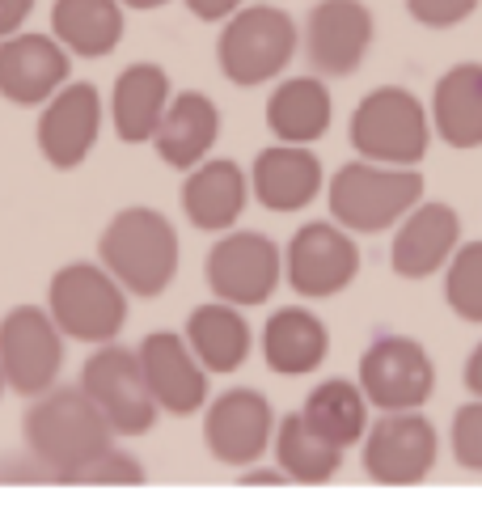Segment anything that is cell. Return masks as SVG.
I'll return each mask as SVG.
<instances>
[{
    "label": "cell",
    "mask_w": 482,
    "mask_h": 512,
    "mask_svg": "<svg viewBox=\"0 0 482 512\" xmlns=\"http://www.w3.org/2000/svg\"><path fill=\"white\" fill-rule=\"evenodd\" d=\"M140 369L157 407L170 415H195L208 398V369L174 331H153L140 343Z\"/></svg>",
    "instance_id": "e0dca14e"
},
{
    "label": "cell",
    "mask_w": 482,
    "mask_h": 512,
    "mask_svg": "<svg viewBox=\"0 0 482 512\" xmlns=\"http://www.w3.org/2000/svg\"><path fill=\"white\" fill-rule=\"evenodd\" d=\"M47 466L39 457H0V483H43L51 474H43Z\"/></svg>",
    "instance_id": "836d02e7"
},
{
    "label": "cell",
    "mask_w": 482,
    "mask_h": 512,
    "mask_svg": "<svg viewBox=\"0 0 482 512\" xmlns=\"http://www.w3.org/2000/svg\"><path fill=\"white\" fill-rule=\"evenodd\" d=\"M98 259L127 292L153 301L178 276V233L157 208H123L98 237Z\"/></svg>",
    "instance_id": "7a4b0ae2"
},
{
    "label": "cell",
    "mask_w": 482,
    "mask_h": 512,
    "mask_svg": "<svg viewBox=\"0 0 482 512\" xmlns=\"http://www.w3.org/2000/svg\"><path fill=\"white\" fill-rule=\"evenodd\" d=\"M360 390L377 411H419L436 390L432 356L406 335H381L360 356Z\"/></svg>",
    "instance_id": "9c48e42d"
},
{
    "label": "cell",
    "mask_w": 482,
    "mask_h": 512,
    "mask_svg": "<svg viewBox=\"0 0 482 512\" xmlns=\"http://www.w3.org/2000/svg\"><path fill=\"white\" fill-rule=\"evenodd\" d=\"M280 250L263 233H225L203 259V280H208L216 301L229 305H263L280 284Z\"/></svg>",
    "instance_id": "30bf717a"
},
{
    "label": "cell",
    "mask_w": 482,
    "mask_h": 512,
    "mask_svg": "<svg viewBox=\"0 0 482 512\" xmlns=\"http://www.w3.org/2000/svg\"><path fill=\"white\" fill-rule=\"evenodd\" d=\"M453 457L457 466L466 470H482V398L466 402L457 415H453Z\"/></svg>",
    "instance_id": "1f68e13d"
},
{
    "label": "cell",
    "mask_w": 482,
    "mask_h": 512,
    "mask_svg": "<svg viewBox=\"0 0 482 512\" xmlns=\"http://www.w3.org/2000/svg\"><path fill=\"white\" fill-rule=\"evenodd\" d=\"M296 39H301V34H296V22L284 9L250 5V9H237L233 17H225L216 60L233 85L254 89V85H267L271 77H280L292 64Z\"/></svg>",
    "instance_id": "277c9868"
},
{
    "label": "cell",
    "mask_w": 482,
    "mask_h": 512,
    "mask_svg": "<svg viewBox=\"0 0 482 512\" xmlns=\"http://www.w3.org/2000/svg\"><path fill=\"white\" fill-rule=\"evenodd\" d=\"M326 352H330V335H326L322 318H313L301 305L275 309L263 326V356L271 364V373L301 377L309 369H318Z\"/></svg>",
    "instance_id": "cb8c5ba5"
},
{
    "label": "cell",
    "mask_w": 482,
    "mask_h": 512,
    "mask_svg": "<svg viewBox=\"0 0 482 512\" xmlns=\"http://www.w3.org/2000/svg\"><path fill=\"white\" fill-rule=\"evenodd\" d=\"M64 364V335L39 305H17L0 318V377L22 398H39L55 386Z\"/></svg>",
    "instance_id": "52a82bcc"
},
{
    "label": "cell",
    "mask_w": 482,
    "mask_h": 512,
    "mask_svg": "<svg viewBox=\"0 0 482 512\" xmlns=\"http://www.w3.org/2000/svg\"><path fill=\"white\" fill-rule=\"evenodd\" d=\"M301 415L313 432L335 441L339 449H351L356 441H364V432H368V398L360 386H351V381H322V386L305 398Z\"/></svg>",
    "instance_id": "f1b7e54d"
},
{
    "label": "cell",
    "mask_w": 482,
    "mask_h": 512,
    "mask_svg": "<svg viewBox=\"0 0 482 512\" xmlns=\"http://www.w3.org/2000/svg\"><path fill=\"white\" fill-rule=\"evenodd\" d=\"M47 314L60 326V335L77 343H110L127 322L123 284L106 267L68 263L51 276Z\"/></svg>",
    "instance_id": "5b68a950"
},
{
    "label": "cell",
    "mask_w": 482,
    "mask_h": 512,
    "mask_svg": "<svg viewBox=\"0 0 482 512\" xmlns=\"http://www.w3.org/2000/svg\"><path fill=\"white\" fill-rule=\"evenodd\" d=\"M250 187L267 212H301L322 191V161L305 144H275L258 153Z\"/></svg>",
    "instance_id": "d6986e66"
},
{
    "label": "cell",
    "mask_w": 482,
    "mask_h": 512,
    "mask_svg": "<svg viewBox=\"0 0 482 512\" xmlns=\"http://www.w3.org/2000/svg\"><path fill=\"white\" fill-rule=\"evenodd\" d=\"M271 402L258 390H225L203 419V445L220 466H250L271 445Z\"/></svg>",
    "instance_id": "9a60e30c"
},
{
    "label": "cell",
    "mask_w": 482,
    "mask_h": 512,
    "mask_svg": "<svg viewBox=\"0 0 482 512\" xmlns=\"http://www.w3.org/2000/svg\"><path fill=\"white\" fill-rule=\"evenodd\" d=\"M102 127V98L89 81L60 85L47 98V111L39 119V153L47 157V166L55 170H77L89 157V149L98 144Z\"/></svg>",
    "instance_id": "5bb4252c"
},
{
    "label": "cell",
    "mask_w": 482,
    "mask_h": 512,
    "mask_svg": "<svg viewBox=\"0 0 482 512\" xmlns=\"http://www.w3.org/2000/svg\"><path fill=\"white\" fill-rule=\"evenodd\" d=\"M436 466V428L419 411H385L364 432V470L385 487H415Z\"/></svg>",
    "instance_id": "8fae6325"
},
{
    "label": "cell",
    "mask_w": 482,
    "mask_h": 512,
    "mask_svg": "<svg viewBox=\"0 0 482 512\" xmlns=\"http://www.w3.org/2000/svg\"><path fill=\"white\" fill-rule=\"evenodd\" d=\"M123 5H127V9H161L165 0H123Z\"/></svg>",
    "instance_id": "f35d334b"
},
{
    "label": "cell",
    "mask_w": 482,
    "mask_h": 512,
    "mask_svg": "<svg viewBox=\"0 0 482 512\" xmlns=\"http://www.w3.org/2000/svg\"><path fill=\"white\" fill-rule=\"evenodd\" d=\"M81 390L98 402V411L110 419L119 436H140L157 424V398L148 390L140 356L132 347H119L115 339L102 343L94 356L85 360Z\"/></svg>",
    "instance_id": "ba28073f"
},
{
    "label": "cell",
    "mask_w": 482,
    "mask_h": 512,
    "mask_svg": "<svg viewBox=\"0 0 482 512\" xmlns=\"http://www.w3.org/2000/svg\"><path fill=\"white\" fill-rule=\"evenodd\" d=\"M216 136H220V111L212 106V98H203L199 89H187V94L170 98V106H165L153 144L165 166L195 170L208 157Z\"/></svg>",
    "instance_id": "44dd1931"
},
{
    "label": "cell",
    "mask_w": 482,
    "mask_h": 512,
    "mask_svg": "<svg viewBox=\"0 0 482 512\" xmlns=\"http://www.w3.org/2000/svg\"><path fill=\"white\" fill-rule=\"evenodd\" d=\"M51 30L72 56L102 60L123 39V5L119 0H55Z\"/></svg>",
    "instance_id": "d4e9b609"
},
{
    "label": "cell",
    "mask_w": 482,
    "mask_h": 512,
    "mask_svg": "<svg viewBox=\"0 0 482 512\" xmlns=\"http://www.w3.org/2000/svg\"><path fill=\"white\" fill-rule=\"evenodd\" d=\"M22 436H26V449L51 470V479L64 483L72 470L89 466L94 457H102L115 445L119 432L110 428V419L81 386H60L39 394V402L26 411Z\"/></svg>",
    "instance_id": "6da1fadb"
},
{
    "label": "cell",
    "mask_w": 482,
    "mask_h": 512,
    "mask_svg": "<svg viewBox=\"0 0 482 512\" xmlns=\"http://www.w3.org/2000/svg\"><path fill=\"white\" fill-rule=\"evenodd\" d=\"M373 13L364 0H318L305 17V56L322 77H351L373 47Z\"/></svg>",
    "instance_id": "4fadbf2b"
},
{
    "label": "cell",
    "mask_w": 482,
    "mask_h": 512,
    "mask_svg": "<svg viewBox=\"0 0 482 512\" xmlns=\"http://www.w3.org/2000/svg\"><path fill=\"white\" fill-rule=\"evenodd\" d=\"M444 301L461 322H482V242L453 250L449 276H444Z\"/></svg>",
    "instance_id": "f546056e"
},
{
    "label": "cell",
    "mask_w": 482,
    "mask_h": 512,
    "mask_svg": "<svg viewBox=\"0 0 482 512\" xmlns=\"http://www.w3.org/2000/svg\"><path fill=\"white\" fill-rule=\"evenodd\" d=\"M64 483H81V487H140L144 483V466L136 462L132 453H119L115 445H110L102 457H94L89 466L72 470Z\"/></svg>",
    "instance_id": "4dcf8cb0"
},
{
    "label": "cell",
    "mask_w": 482,
    "mask_h": 512,
    "mask_svg": "<svg viewBox=\"0 0 482 512\" xmlns=\"http://www.w3.org/2000/svg\"><path fill=\"white\" fill-rule=\"evenodd\" d=\"M288 284L296 297L309 301H326L343 292L360 271V250L356 242L335 229L330 221H309L305 229L292 233L288 242Z\"/></svg>",
    "instance_id": "7c38bea8"
},
{
    "label": "cell",
    "mask_w": 482,
    "mask_h": 512,
    "mask_svg": "<svg viewBox=\"0 0 482 512\" xmlns=\"http://www.w3.org/2000/svg\"><path fill=\"white\" fill-rule=\"evenodd\" d=\"M432 127L453 149H478L482 144V64H457L436 81Z\"/></svg>",
    "instance_id": "603a6c76"
},
{
    "label": "cell",
    "mask_w": 482,
    "mask_h": 512,
    "mask_svg": "<svg viewBox=\"0 0 482 512\" xmlns=\"http://www.w3.org/2000/svg\"><path fill=\"white\" fill-rule=\"evenodd\" d=\"M461 377H466V390L474 398H482V343L466 356V373H461Z\"/></svg>",
    "instance_id": "8d00e7d4"
},
{
    "label": "cell",
    "mask_w": 482,
    "mask_h": 512,
    "mask_svg": "<svg viewBox=\"0 0 482 512\" xmlns=\"http://www.w3.org/2000/svg\"><path fill=\"white\" fill-rule=\"evenodd\" d=\"M30 9H34V0H0V39H9V34L22 30Z\"/></svg>",
    "instance_id": "e575fe53"
},
{
    "label": "cell",
    "mask_w": 482,
    "mask_h": 512,
    "mask_svg": "<svg viewBox=\"0 0 482 512\" xmlns=\"http://www.w3.org/2000/svg\"><path fill=\"white\" fill-rule=\"evenodd\" d=\"M187 347L208 373H233L250 356V326L229 301L199 305L187 322Z\"/></svg>",
    "instance_id": "484cf974"
},
{
    "label": "cell",
    "mask_w": 482,
    "mask_h": 512,
    "mask_svg": "<svg viewBox=\"0 0 482 512\" xmlns=\"http://www.w3.org/2000/svg\"><path fill=\"white\" fill-rule=\"evenodd\" d=\"M68 81V47L51 34H9L0 39V98L39 106Z\"/></svg>",
    "instance_id": "2e32d148"
},
{
    "label": "cell",
    "mask_w": 482,
    "mask_h": 512,
    "mask_svg": "<svg viewBox=\"0 0 482 512\" xmlns=\"http://www.w3.org/2000/svg\"><path fill=\"white\" fill-rule=\"evenodd\" d=\"M428 136V111L398 85L373 89L351 115V144L364 161H377V166H415L428 153Z\"/></svg>",
    "instance_id": "8992f818"
},
{
    "label": "cell",
    "mask_w": 482,
    "mask_h": 512,
    "mask_svg": "<svg viewBox=\"0 0 482 512\" xmlns=\"http://www.w3.org/2000/svg\"><path fill=\"white\" fill-rule=\"evenodd\" d=\"M250 204V182L237 161H208L182 182V208L203 233H229Z\"/></svg>",
    "instance_id": "ffe728a7"
},
{
    "label": "cell",
    "mask_w": 482,
    "mask_h": 512,
    "mask_svg": "<svg viewBox=\"0 0 482 512\" xmlns=\"http://www.w3.org/2000/svg\"><path fill=\"white\" fill-rule=\"evenodd\" d=\"M0 390H5V377H0Z\"/></svg>",
    "instance_id": "ab89813d"
},
{
    "label": "cell",
    "mask_w": 482,
    "mask_h": 512,
    "mask_svg": "<svg viewBox=\"0 0 482 512\" xmlns=\"http://www.w3.org/2000/svg\"><path fill=\"white\" fill-rule=\"evenodd\" d=\"M170 106V77L161 64H132L119 72L115 94H110V115H115V136L123 144H144L157 136L161 115Z\"/></svg>",
    "instance_id": "7402d4cb"
},
{
    "label": "cell",
    "mask_w": 482,
    "mask_h": 512,
    "mask_svg": "<svg viewBox=\"0 0 482 512\" xmlns=\"http://www.w3.org/2000/svg\"><path fill=\"white\" fill-rule=\"evenodd\" d=\"M267 127L280 144H313L330 132V94L318 77H292L267 98Z\"/></svg>",
    "instance_id": "4316f807"
},
{
    "label": "cell",
    "mask_w": 482,
    "mask_h": 512,
    "mask_svg": "<svg viewBox=\"0 0 482 512\" xmlns=\"http://www.w3.org/2000/svg\"><path fill=\"white\" fill-rule=\"evenodd\" d=\"M423 199V174L411 166L351 161L330 178V216L347 233H385Z\"/></svg>",
    "instance_id": "3957f363"
},
{
    "label": "cell",
    "mask_w": 482,
    "mask_h": 512,
    "mask_svg": "<svg viewBox=\"0 0 482 512\" xmlns=\"http://www.w3.org/2000/svg\"><path fill=\"white\" fill-rule=\"evenodd\" d=\"M187 9L199 17V22H225L241 9V0H187Z\"/></svg>",
    "instance_id": "d590c367"
},
{
    "label": "cell",
    "mask_w": 482,
    "mask_h": 512,
    "mask_svg": "<svg viewBox=\"0 0 482 512\" xmlns=\"http://www.w3.org/2000/svg\"><path fill=\"white\" fill-rule=\"evenodd\" d=\"M241 483L246 487H280V483H288V474L284 470H258V474H241Z\"/></svg>",
    "instance_id": "74e56055"
},
{
    "label": "cell",
    "mask_w": 482,
    "mask_h": 512,
    "mask_svg": "<svg viewBox=\"0 0 482 512\" xmlns=\"http://www.w3.org/2000/svg\"><path fill=\"white\" fill-rule=\"evenodd\" d=\"M275 462L288 474V483H301V487H322L335 479V470L343 466V449L335 441L318 436L305 415H284L280 428H275Z\"/></svg>",
    "instance_id": "83f0119b"
},
{
    "label": "cell",
    "mask_w": 482,
    "mask_h": 512,
    "mask_svg": "<svg viewBox=\"0 0 482 512\" xmlns=\"http://www.w3.org/2000/svg\"><path fill=\"white\" fill-rule=\"evenodd\" d=\"M461 242V221L449 204H415L394 233V271L402 280H428L453 259Z\"/></svg>",
    "instance_id": "ac0fdd59"
},
{
    "label": "cell",
    "mask_w": 482,
    "mask_h": 512,
    "mask_svg": "<svg viewBox=\"0 0 482 512\" xmlns=\"http://www.w3.org/2000/svg\"><path fill=\"white\" fill-rule=\"evenodd\" d=\"M478 9V0H406V13L428 30H449L461 26Z\"/></svg>",
    "instance_id": "d6a6232c"
}]
</instances>
